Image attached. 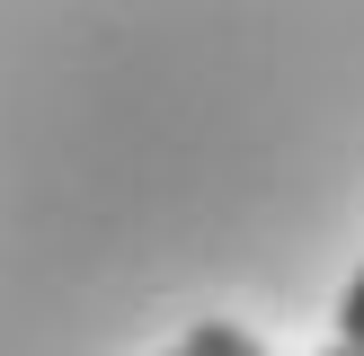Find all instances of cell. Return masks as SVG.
<instances>
[{"mask_svg":"<svg viewBox=\"0 0 364 356\" xmlns=\"http://www.w3.org/2000/svg\"><path fill=\"white\" fill-rule=\"evenodd\" d=\"M329 347H364V267H355V285L338 294V338Z\"/></svg>","mask_w":364,"mask_h":356,"instance_id":"obj_1","label":"cell"},{"mask_svg":"<svg viewBox=\"0 0 364 356\" xmlns=\"http://www.w3.org/2000/svg\"><path fill=\"white\" fill-rule=\"evenodd\" d=\"M320 356H364V347H320Z\"/></svg>","mask_w":364,"mask_h":356,"instance_id":"obj_2","label":"cell"},{"mask_svg":"<svg viewBox=\"0 0 364 356\" xmlns=\"http://www.w3.org/2000/svg\"><path fill=\"white\" fill-rule=\"evenodd\" d=\"M169 356H196V347H187V338H178V347H169Z\"/></svg>","mask_w":364,"mask_h":356,"instance_id":"obj_3","label":"cell"}]
</instances>
